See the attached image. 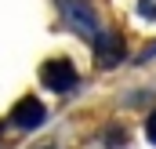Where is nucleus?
Listing matches in <instances>:
<instances>
[{
    "instance_id": "nucleus-1",
    "label": "nucleus",
    "mask_w": 156,
    "mask_h": 149,
    "mask_svg": "<svg viewBox=\"0 0 156 149\" xmlns=\"http://www.w3.org/2000/svg\"><path fill=\"white\" fill-rule=\"evenodd\" d=\"M58 11L66 18V26L83 40H94L102 33V22H98V11L91 0H58Z\"/></svg>"
},
{
    "instance_id": "nucleus-2",
    "label": "nucleus",
    "mask_w": 156,
    "mask_h": 149,
    "mask_svg": "<svg viewBox=\"0 0 156 149\" xmlns=\"http://www.w3.org/2000/svg\"><path fill=\"white\" fill-rule=\"evenodd\" d=\"M40 80H44L51 91L66 95V91H73V87H76V69H73V62H69V58H47V62L40 66Z\"/></svg>"
},
{
    "instance_id": "nucleus-3",
    "label": "nucleus",
    "mask_w": 156,
    "mask_h": 149,
    "mask_svg": "<svg viewBox=\"0 0 156 149\" xmlns=\"http://www.w3.org/2000/svg\"><path fill=\"white\" fill-rule=\"evenodd\" d=\"M44 120H47V106H44L40 98H22V102L11 109V124H15L18 131H37Z\"/></svg>"
},
{
    "instance_id": "nucleus-4",
    "label": "nucleus",
    "mask_w": 156,
    "mask_h": 149,
    "mask_svg": "<svg viewBox=\"0 0 156 149\" xmlns=\"http://www.w3.org/2000/svg\"><path fill=\"white\" fill-rule=\"evenodd\" d=\"M91 44H94V58H98V66H116V62H120V40L116 37L98 33Z\"/></svg>"
},
{
    "instance_id": "nucleus-5",
    "label": "nucleus",
    "mask_w": 156,
    "mask_h": 149,
    "mask_svg": "<svg viewBox=\"0 0 156 149\" xmlns=\"http://www.w3.org/2000/svg\"><path fill=\"white\" fill-rule=\"evenodd\" d=\"M145 138H149V142L156 146V109L149 113V120H145Z\"/></svg>"
},
{
    "instance_id": "nucleus-6",
    "label": "nucleus",
    "mask_w": 156,
    "mask_h": 149,
    "mask_svg": "<svg viewBox=\"0 0 156 149\" xmlns=\"http://www.w3.org/2000/svg\"><path fill=\"white\" fill-rule=\"evenodd\" d=\"M138 11H142V15H156V0H142Z\"/></svg>"
}]
</instances>
